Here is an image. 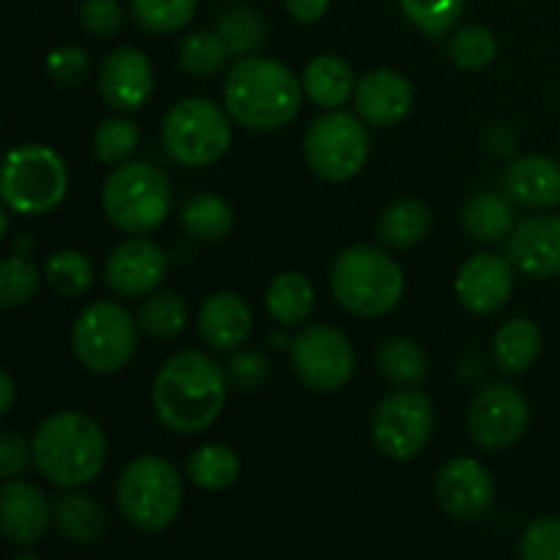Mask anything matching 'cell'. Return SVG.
Returning a JSON list of instances; mask_svg holds the SVG:
<instances>
[{
	"label": "cell",
	"instance_id": "obj_1",
	"mask_svg": "<svg viewBox=\"0 0 560 560\" xmlns=\"http://www.w3.org/2000/svg\"><path fill=\"white\" fill-rule=\"evenodd\" d=\"M228 397L217 361L197 350L173 355L153 381V410L167 430L191 435L219 419Z\"/></svg>",
	"mask_w": 560,
	"mask_h": 560
},
{
	"label": "cell",
	"instance_id": "obj_2",
	"mask_svg": "<svg viewBox=\"0 0 560 560\" xmlns=\"http://www.w3.org/2000/svg\"><path fill=\"white\" fill-rule=\"evenodd\" d=\"M304 82L277 60L246 55L230 69L224 82V107L235 124L255 131H271L290 124L301 107Z\"/></svg>",
	"mask_w": 560,
	"mask_h": 560
},
{
	"label": "cell",
	"instance_id": "obj_3",
	"mask_svg": "<svg viewBox=\"0 0 560 560\" xmlns=\"http://www.w3.org/2000/svg\"><path fill=\"white\" fill-rule=\"evenodd\" d=\"M33 459L55 487H82L102 474L107 438L82 413H55L33 438Z\"/></svg>",
	"mask_w": 560,
	"mask_h": 560
},
{
	"label": "cell",
	"instance_id": "obj_4",
	"mask_svg": "<svg viewBox=\"0 0 560 560\" xmlns=\"http://www.w3.org/2000/svg\"><path fill=\"white\" fill-rule=\"evenodd\" d=\"M334 299L361 317H381L399 304L405 290L402 271L375 246H350L331 268Z\"/></svg>",
	"mask_w": 560,
	"mask_h": 560
},
{
	"label": "cell",
	"instance_id": "obj_5",
	"mask_svg": "<svg viewBox=\"0 0 560 560\" xmlns=\"http://www.w3.org/2000/svg\"><path fill=\"white\" fill-rule=\"evenodd\" d=\"M184 485L167 459L137 457L124 468L118 479V509L137 530L159 534L167 528L180 512Z\"/></svg>",
	"mask_w": 560,
	"mask_h": 560
},
{
	"label": "cell",
	"instance_id": "obj_6",
	"mask_svg": "<svg viewBox=\"0 0 560 560\" xmlns=\"http://www.w3.org/2000/svg\"><path fill=\"white\" fill-rule=\"evenodd\" d=\"M102 206L109 222L124 233H151L173 208L170 180L145 162H126L107 175Z\"/></svg>",
	"mask_w": 560,
	"mask_h": 560
},
{
	"label": "cell",
	"instance_id": "obj_7",
	"mask_svg": "<svg viewBox=\"0 0 560 560\" xmlns=\"http://www.w3.org/2000/svg\"><path fill=\"white\" fill-rule=\"evenodd\" d=\"M69 186L63 159L44 145H22L5 156L3 184L0 195L3 202L16 213L36 217L60 206Z\"/></svg>",
	"mask_w": 560,
	"mask_h": 560
},
{
	"label": "cell",
	"instance_id": "obj_8",
	"mask_svg": "<svg viewBox=\"0 0 560 560\" xmlns=\"http://www.w3.org/2000/svg\"><path fill=\"white\" fill-rule=\"evenodd\" d=\"M230 124L208 98H184L162 124V145L173 162L184 167H208L230 145Z\"/></svg>",
	"mask_w": 560,
	"mask_h": 560
},
{
	"label": "cell",
	"instance_id": "obj_9",
	"mask_svg": "<svg viewBox=\"0 0 560 560\" xmlns=\"http://www.w3.org/2000/svg\"><path fill=\"white\" fill-rule=\"evenodd\" d=\"M71 345L82 366L91 372L124 370L137 350V323L120 304L98 301L80 312L71 331Z\"/></svg>",
	"mask_w": 560,
	"mask_h": 560
},
{
	"label": "cell",
	"instance_id": "obj_10",
	"mask_svg": "<svg viewBox=\"0 0 560 560\" xmlns=\"http://www.w3.org/2000/svg\"><path fill=\"white\" fill-rule=\"evenodd\" d=\"M304 156L320 178L348 180L364 167L370 156L366 126L350 113H328L310 126L304 137Z\"/></svg>",
	"mask_w": 560,
	"mask_h": 560
},
{
	"label": "cell",
	"instance_id": "obj_11",
	"mask_svg": "<svg viewBox=\"0 0 560 560\" xmlns=\"http://www.w3.org/2000/svg\"><path fill=\"white\" fill-rule=\"evenodd\" d=\"M435 427L432 399L424 392L388 394L372 416V441L386 457L410 459L430 443Z\"/></svg>",
	"mask_w": 560,
	"mask_h": 560
},
{
	"label": "cell",
	"instance_id": "obj_12",
	"mask_svg": "<svg viewBox=\"0 0 560 560\" xmlns=\"http://www.w3.org/2000/svg\"><path fill=\"white\" fill-rule=\"evenodd\" d=\"M293 366L312 392L331 394L348 386L355 370V355L342 331L312 326L293 339Z\"/></svg>",
	"mask_w": 560,
	"mask_h": 560
},
{
	"label": "cell",
	"instance_id": "obj_13",
	"mask_svg": "<svg viewBox=\"0 0 560 560\" xmlns=\"http://www.w3.org/2000/svg\"><path fill=\"white\" fill-rule=\"evenodd\" d=\"M528 399L506 383H490L487 388H481L468 410L470 438L476 446L487 448V452H498V448L517 443L528 430Z\"/></svg>",
	"mask_w": 560,
	"mask_h": 560
},
{
	"label": "cell",
	"instance_id": "obj_14",
	"mask_svg": "<svg viewBox=\"0 0 560 560\" xmlns=\"http://www.w3.org/2000/svg\"><path fill=\"white\" fill-rule=\"evenodd\" d=\"M167 273V255L148 238H129L115 246L104 266V282L115 295L140 299L153 293Z\"/></svg>",
	"mask_w": 560,
	"mask_h": 560
},
{
	"label": "cell",
	"instance_id": "obj_15",
	"mask_svg": "<svg viewBox=\"0 0 560 560\" xmlns=\"http://www.w3.org/2000/svg\"><path fill=\"white\" fill-rule=\"evenodd\" d=\"M514 262L503 255L481 252L474 255L457 273V299L476 315L498 312L509 301L514 288Z\"/></svg>",
	"mask_w": 560,
	"mask_h": 560
},
{
	"label": "cell",
	"instance_id": "obj_16",
	"mask_svg": "<svg viewBox=\"0 0 560 560\" xmlns=\"http://www.w3.org/2000/svg\"><path fill=\"white\" fill-rule=\"evenodd\" d=\"M438 501L446 509V514L474 523L490 512L495 501V485H492L487 468H481L476 459H452L438 476Z\"/></svg>",
	"mask_w": 560,
	"mask_h": 560
},
{
	"label": "cell",
	"instance_id": "obj_17",
	"mask_svg": "<svg viewBox=\"0 0 560 560\" xmlns=\"http://www.w3.org/2000/svg\"><path fill=\"white\" fill-rule=\"evenodd\" d=\"M98 88L109 107L120 109V113H135L153 93L151 60L135 47L115 49L104 58Z\"/></svg>",
	"mask_w": 560,
	"mask_h": 560
},
{
	"label": "cell",
	"instance_id": "obj_18",
	"mask_svg": "<svg viewBox=\"0 0 560 560\" xmlns=\"http://www.w3.org/2000/svg\"><path fill=\"white\" fill-rule=\"evenodd\" d=\"M506 257L534 279L560 273V217H530L512 230Z\"/></svg>",
	"mask_w": 560,
	"mask_h": 560
},
{
	"label": "cell",
	"instance_id": "obj_19",
	"mask_svg": "<svg viewBox=\"0 0 560 560\" xmlns=\"http://www.w3.org/2000/svg\"><path fill=\"white\" fill-rule=\"evenodd\" d=\"M49 503L31 481H9L0 492V523L3 536L16 547H33L49 528Z\"/></svg>",
	"mask_w": 560,
	"mask_h": 560
},
{
	"label": "cell",
	"instance_id": "obj_20",
	"mask_svg": "<svg viewBox=\"0 0 560 560\" xmlns=\"http://www.w3.org/2000/svg\"><path fill=\"white\" fill-rule=\"evenodd\" d=\"M355 109L372 126H394L413 109V88L397 71H370L355 85Z\"/></svg>",
	"mask_w": 560,
	"mask_h": 560
},
{
	"label": "cell",
	"instance_id": "obj_21",
	"mask_svg": "<svg viewBox=\"0 0 560 560\" xmlns=\"http://www.w3.org/2000/svg\"><path fill=\"white\" fill-rule=\"evenodd\" d=\"M503 189L525 208H556L560 202V164L547 156H525L509 164Z\"/></svg>",
	"mask_w": 560,
	"mask_h": 560
},
{
	"label": "cell",
	"instance_id": "obj_22",
	"mask_svg": "<svg viewBox=\"0 0 560 560\" xmlns=\"http://www.w3.org/2000/svg\"><path fill=\"white\" fill-rule=\"evenodd\" d=\"M197 326H200V337L213 350H233L249 337L252 312L241 295L217 293L206 299Z\"/></svg>",
	"mask_w": 560,
	"mask_h": 560
},
{
	"label": "cell",
	"instance_id": "obj_23",
	"mask_svg": "<svg viewBox=\"0 0 560 560\" xmlns=\"http://www.w3.org/2000/svg\"><path fill=\"white\" fill-rule=\"evenodd\" d=\"M52 520L60 536L74 545H93L107 530V514L85 492H63L52 506Z\"/></svg>",
	"mask_w": 560,
	"mask_h": 560
},
{
	"label": "cell",
	"instance_id": "obj_24",
	"mask_svg": "<svg viewBox=\"0 0 560 560\" xmlns=\"http://www.w3.org/2000/svg\"><path fill=\"white\" fill-rule=\"evenodd\" d=\"M304 91L317 107H342L353 93V69L337 55L312 58L304 69Z\"/></svg>",
	"mask_w": 560,
	"mask_h": 560
},
{
	"label": "cell",
	"instance_id": "obj_25",
	"mask_svg": "<svg viewBox=\"0 0 560 560\" xmlns=\"http://www.w3.org/2000/svg\"><path fill=\"white\" fill-rule=\"evenodd\" d=\"M541 353V331L534 320L514 317L495 334V361L503 372H525Z\"/></svg>",
	"mask_w": 560,
	"mask_h": 560
},
{
	"label": "cell",
	"instance_id": "obj_26",
	"mask_svg": "<svg viewBox=\"0 0 560 560\" xmlns=\"http://www.w3.org/2000/svg\"><path fill=\"white\" fill-rule=\"evenodd\" d=\"M463 224L470 238L492 244V241H503L506 235H512L514 211L506 197L495 195V191H481L465 206Z\"/></svg>",
	"mask_w": 560,
	"mask_h": 560
},
{
	"label": "cell",
	"instance_id": "obj_27",
	"mask_svg": "<svg viewBox=\"0 0 560 560\" xmlns=\"http://www.w3.org/2000/svg\"><path fill=\"white\" fill-rule=\"evenodd\" d=\"M266 306L268 312H271L273 320L284 323V326H295V323L310 317L312 306H315V290H312V284L306 282V277H301V273H279V277L268 284Z\"/></svg>",
	"mask_w": 560,
	"mask_h": 560
},
{
	"label": "cell",
	"instance_id": "obj_28",
	"mask_svg": "<svg viewBox=\"0 0 560 560\" xmlns=\"http://www.w3.org/2000/svg\"><path fill=\"white\" fill-rule=\"evenodd\" d=\"M430 224L432 217L427 206L416 200H402L383 211L381 222H377V235L383 244L394 246V249H408L430 233Z\"/></svg>",
	"mask_w": 560,
	"mask_h": 560
},
{
	"label": "cell",
	"instance_id": "obj_29",
	"mask_svg": "<svg viewBox=\"0 0 560 560\" xmlns=\"http://www.w3.org/2000/svg\"><path fill=\"white\" fill-rule=\"evenodd\" d=\"M233 208L219 195H195L180 208V224L200 241H219L233 230Z\"/></svg>",
	"mask_w": 560,
	"mask_h": 560
},
{
	"label": "cell",
	"instance_id": "obj_30",
	"mask_svg": "<svg viewBox=\"0 0 560 560\" xmlns=\"http://www.w3.org/2000/svg\"><path fill=\"white\" fill-rule=\"evenodd\" d=\"M238 474V454L230 446L211 443V446L197 448L189 457V479L195 481L197 487H202V490H228L230 485H235Z\"/></svg>",
	"mask_w": 560,
	"mask_h": 560
},
{
	"label": "cell",
	"instance_id": "obj_31",
	"mask_svg": "<svg viewBox=\"0 0 560 560\" xmlns=\"http://www.w3.org/2000/svg\"><path fill=\"white\" fill-rule=\"evenodd\" d=\"M219 36L228 44L230 55H238V58H246V55L255 52L257 47L266 38V25H262L260 14L249 5H230V9L222 11L217 22Z\"/></svg>",
	"mask_w": 560,
	"mask_h": 560
},
{
	"label": "cell",
	"instance_id": "obj_32",
	"mask_svg": "<svg viewBox=\"0 0 560 560\" xmlns=\"http://www.w3.org/2000/svg\"><path fill=\"white\" fill-rule=\"evenodd\" d=\"M377 366L388 381L399 386H413L427 375V355L416 342L405 337L386 339L377 353Z\"/></svg>",
	"mask_w": 560,
	"mask_h": 560
},
{
	"label": "cell",
	"instance_id": "obj_33",
	"mask_svg": "<svg viewBox=\"0 0 560 560\" xmlns=\"http://www.w3.org/2000/svg\"><path fill=\"white\" fill-rule=\"evenodd\" d=\"M197 0H131L137 25L148 33H175L189 25Z\"/></svg>",
	"mask_w": 560,
	"mask_h": 560
},
{
	"label": "cell",
	"instance_id": "obj_34",
	"mask_svg": "<svg viewBox=\"0 0 560 560\" xmlns=\"http://www.w3.org/2000/svg\"><path fill=\"white\" fill-rule=\"evenodd\" d=\"M44 277L58 295H82L93 284V266L82 252L60 249L47 260Z\"/></svg>",
	"mask_w": 560,
	"mask_h": 560
},
{
	"label": "cell",
	"instance_id": "obj_35",
	"mask_svg": "<svg viewBox=\"0 0 560 560\" xmlns=\"http://www.w3.org/2000/svg\"><path fill=\"white\" fill-rule=\"evenodd\" d=\"M38 288H42V271H38L36 262L16 255L0 262V304L5 310H14V306L36 299Z\"/></svg>",
	"mask_w": 560,
	"mask_h": 560
},
{
	"label": "cell",
	"instance_id": "obj_36",
	"mask_svg": "<svg viewBox=\"0 0 560 560\" xmlns=\"http://www.w3.org/2000/svg\"><path fill=\"white\" fill-rule=\"evenodd\" d=\"M186 315H189V312H186V301L180 299V295L159 293L140 306L137 323H140L142 331L151 334V337L167 339L184 331Z\"/></svg>",
	"mask_w": 560,
	"mask_h": 560
},
{
	"label": "cell",
	"instance_id": "obj_37",
	"mask_svg": "<svg viewBox=\"0 0 560 560\" xmlns=\"http://www.w3.org/2000/svg\"><path fill=\"white\" fill-rule=\"evenodd\" d=\"M230 58V49L224 44V38L219 36V31H197L191 36L184 38L180 44V66L191 74H217Z\"/></svg>",
	"mask_w": 560,
	"mask_h": 560
},
{
	"label": "cell",
	"instance_id": "obj_38",
	"mask_svg": "<svg viewBox=\"0 0 560 560\" xmlns=\"http://www.w3.org/2000/svg\"><path fill=\"white\" fill-rule=\"evenodd\" d=\"M448 55H452V60L459 69H485V66H490L492 60H495L498 42L495 36L481 25L459 27L452 36V42H448Z\"/></svg>",
	"mask_w": 560,
	"mask_h": 560
},
{
	"label": "cell",
	"instance_id": "obj_39",
	"mask_svg": "<svg viewBox=\"0 0 560 560\" xmlns=\"http://www.w3.org/2000/svg\"><path fill=\"white\" fill-rule=\"evenodd\" d=\"M405 16L427 36H443L463 14L465 0H399Z\"/></svg>",
	"mask_w": 560,
	"mask_h": 560
},
{
	"label": "cell",
	"instance_id": "obj_40",
	"mask_svg": "<svg viewBox=\"0 0 560 560\" xmlns=\"http://www.w3.org/2000/svg\"><path fill=\"white\" fill-rule=\"evenodd\" d=\"M137 142H140V131L131 120L109 118L98 124L96 135H93V151L102 162L118 164L137 151Z\"/></svg>",
	"mask_w": 560,
	"mask_h": 560
},
{
	"label": "cell",
	"instance_id": "obj_41",
	"mask_svg": "<svg viewBox=\"0 0 560 560\" xmlns=\"http://www.w3.org/2000/svg\"><path fill=\"white\" fill-rule=\"evenodd\" d=\"M523 560H560V520L539 517L525 528L520 539Z\"/></svg>",
	"mask_w": 560,
	"mask_h": 560
},
{
	"label": "cell",
	"instance_id": "obj_42",
	"mask_svg": "<svg viewBox=\"0 0 560 560\" xmlns=\"http://www.w3.org/2000/svg\"><path fill=\"white\" fill-rule=\"evenodd\" d=\"M80 20L93 36H113L124 25V9L118 0H82Z\"/></svg>",
	"mask_w": 560,
	"mask_h": 560
},
{
	"label": "cell",
	"instance_id": "obj_43",
	"mask_svg": "<svg viewBox=\"0 0 560 560\" xmlns=\"http://www.w3.org/2000/svg\"><path fill=\"white\" fill-rule=\"evenodd\" d=\"M228 372L233 377V383L244 392H252V388H260L262 383L271 375V366L262 359L260 353H252V350H244V353L233 355L228 361Z\"/></svg>",
	"mask_w": 560,
	"mask_h": 560
},
{
	"label": "cell",
	"instance_id": "obj_44",
	"mask_svg": "<svg viewBox=\"0 0 560 560\" xmlns=\"http://www.w3.org/2000/svg\"><path fill=\"white\" fill-rule=\"evenodd\" d=\"M88 55L80 47H60L49 55V71L60 85H77L85 77Z\"/></svg>",
	"mask_w": 560,
	"mask_h": 560
},
{
	"label": "cell",
	"instance_id": "obj_45",
	"mask_svg": "<svg viewBox=\"0 0 560 560\" xmlns=\"http://www.w3.org/2000/svg\"><path fill=\"white\" fill-rule=\"evenodd\" d=\"M27 463H31V452H27V443L22 441V435H16L14 430H3V435H0V476L14 479L16 474L27 468Z\"/></svg>",
	"mask_w": 560,
	"mask_h": 560
},
{
	"label": "cell",
	"instance_id": "obj_46",
	"mask_svg": "<svg viewBox=\"0 0 560 560\" xmlns=\"http://www.w3.org/2000/svg\"><path fill=\"white\" fill-rule=\"evenodd\" d=\"M284 5L293 14V20L306 22V25L323 20V14L328 11V0H284Z\"/></svg>",
	"mask_w": 560,
	"mask_h": 560
},
{
	"label": "cell",
	"instance_id": "obj_47",
	"mask_svg": "<svg viewBox=\"0 0 560 560\" xmlns=\"http://www.w3.org/2000/svg\"><path fill=\"white\" fill-rule=\"evenodd\" d=\"M487 145H490V151L495 153V156H512L514 148H517V140H514L512 129L495 126V129H490V135H487Z\"/></svg>",
	"mask_w": 560,
	"mask_h": 560
},
{
	"label": "cell",
	"instance_id": "obj_48",
	"mask_svg": "<svg viewBox=\"0 0 560 560\" xmlns=\"http://www.w3.org/2000/svg\"><path fill=\"white\" fill-rule=\"evenodd\" d=\"M0 392H3V402H0V413H9L11 405H14V381H11L9 372H0Z\"/></svg>",
	"mask_w": 560,
	"mask_h": 560
}]
</instances>
